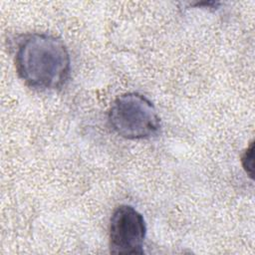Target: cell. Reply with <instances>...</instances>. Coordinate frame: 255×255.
Listing matches in <instances>:
<instances>
[{
	"label": "cell",
	"mask_w": 255,
	"mask_h": 255,
	"mask_svg": "<svg viewBox=\"0 0 255 255\" xmlns=\"http://www.w3.org/2000/svg\"><path fill=\"white\" fill-rule=\"evenodd\" d=\"M14 62L21 80L30 88L42 91L61 88L71 71L66 45L46 33L24 36L17 45Z\"/></svg>",
	"instance_id": "6da1fadb"
},
{
	"label": "cell",
	"mask_w": 255,
	"mask_h": 255,
	"mask_svg": "<svg viewBox=\"0 0 255 255\" xmlns=\"http://www.w3.org/2000/svg\"><path fill=\"white\" fill-rule=\"evenodd\" d=\"M113 130L127 139H143L158 134L160 118L153 104L138 93L118 97L108 114Z\"/></svg>",
	"instance_id": "7a4b0ae2"
},
{
	"label": "cell",
	"mask_w": 255,
	"mask_h": 255,
	"mask_svg": "<svg viewBox=\"0 0 255 255\" xmlns=\"http://www.w3.org/2000/svg\"><path fill=\"white\" fill-rule=\"evenodd\" d=\"M145 234L143 216L130 205H120L114 210L110 220V252L142 254Z\"/></svg>",
	"instance_id": "3957f363"
},
{
	"label": "cell",
	"mask_w": 255,
	"mask_h": 255,
	"mask_svg": "<svg viewBox=\"0 0 255 255\" xmlns=\"http://www.w3.org/2000/svg\"><path fill=\"white\" fill-rule=\"evenodd\" d=\"M253 151H254V144L253 141L250 143V145L246 148V150L244 151V153L241 156V162H242V166L245 169L246 173L253 178Z\"/></svg>",
	"instance_id": "277c9868"
}]
</instances>
